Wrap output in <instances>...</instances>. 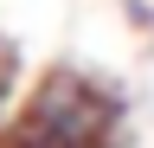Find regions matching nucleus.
Masks as SVG:
<instances>
[{"instance_id": "f257e3e1", "label": "nucleus", "mask_w": 154, "mask_h": 148, "mask_svg": "<svg viewBox=\"0 0 154 148\" xmlns=\"http://www.w3.org/2000/svg\"><path fill=\"white\" fill-rule=\"evenodd\" d=\"M0 148H122V90L58 65L26 84L19 109L0 129Z\"/></svg>"}, {"instance_id": "f03ea898", "label": "nucleus", "mask_w": 154, "mask_h": 148, "mask_svg": "<svg viewBox=\"0 0 154 148\" xmlns=\"http://www.w3.org/2000/svg\"><path fill=\"white\" fill-rule=\"evenodd\" d=\"M19 97H26V65H19L13 39H0V129H7V116L19 109Z\"/></svg>"}, {"instance_id": "7ed1b4c3", "label": "nucleus", "mask_w": 154, "mask_h": 148, "mask_svg": "<svg viewBox=\"0 0 154 148\" xmlns=\"http://www.w3.org/2000/svg\"><path fill=\"white\" fill-rule=\"evenodd\" d=\"M135 20H141V26H148V32H154V7H141V13H135Z\"/></svg>"}]
</instances>
